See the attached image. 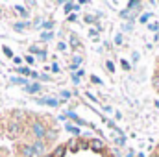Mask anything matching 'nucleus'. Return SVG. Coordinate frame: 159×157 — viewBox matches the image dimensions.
I'll list each match as a JSON object with an SVG mask.
<instances>
[{
    "mask_svg": "<svg viewBox=\"0 0 159 157\" xmlns=\"http://www.w3.org/2000/svg\"><path fill=\"white\" fill-rule=\"evenodd\" d=\"M52 70H54V72H59V65H57V63H54V65H52Z\"/></svg>",
    "mask_w": 159,
    "mask_h": 157,
    "instance_id": "6ab92c4d",
    "label": "nucleus"
},
{
    "mask_svg": "<svg viewBox=\"0 0 159 157\" xmlns=\"http://www.w3.org/2000/svg\"><path fill=\"white\" fill-rule=\"evenodd\" d=\"M44 157H52V155H44Z\"/></svg>",
    "mask_w": 159,
    "mask_h": 157,
    "instance_id": "b1692460",
    "label": "nucleus"
},
{
    "mask_svg": "<svg viewBox=\"0 0 159 157\" xmlns=\"http://www.w3.org/2000/svg\"><path fill=\"white\" fill-rule=\"evenodd\" d=\"M43 26H44V28H46V30H52V26H54V24H52V22H44V24H43Z\"/></svg>",
    "mask_w": 159,
    "mask_h": 157,
    "instance_id": "a211bd4d",
    "label": "nucleus"
},
{
    "mask_svg": "<svg viewBox=\"0 0 159 157\" xmlns=\"http://www.w3.org/2000/svg\"><path fill=\"white\" fill-rule=\"evenodd\" d=\"M2 50H4V52H6V56H9V57H13V52H11V50H9V48H7V46H4V48H2Z\"/></svg>",
    "mask_w": 159,
    "mask_h": 157,
    "instance_id": "dca6fc26",
    "label": "nucleus"
},
{
    "mask_svg": "<svg viewBox=\"0 0 159 157\" xmlns=\"http://www.w3.org/2000/svg\"><path fill=\"white\" fill-rule=\"evenodd\" d=\"M41 89V85L39 83H34V85H28V92H37Z\"/></svg>",
    "mask_w": 159,
    "mask_h": 157,
    "instance_id": "9d476101",
    "label": "nucleus"
},
{
    "mask_svg": "<svg viewBox=\"0 0 159 157\" xmlns=\"http://www.w3.org/2000/svg\"><path fill=\"white\" fill-rule=\"evenodd\" d=\"M26 61H28V65H32L34 63V57L32 56H26Z\"/></svg>",
    "mask_w": 159,
    "mask_h": 157,
    "instance_id": "412c9836",
    "label": "nucleus"
},
{
    "mask_svg": "<svg viewBox=\"0 0 159 157\" xmlns=\"http://www.w3.org/2000/svg\"><path fill=\"white\" fill-rule=\"evenodd\" d=\"M37 102H39V104H46V105H50V107H57V105H59V102L54 100V98H39Z\"/></svg>",
    "mask_w": 159,
    "mask_h": 157,
    "instance_id": "7ed1b4c3",
    "label": "nucleus"
},
{
    "mask_svg": "<svg viewBox=\"0 0 159 157\" xmlns=\"http://www.w3.org/2000/svg\"><path fill=\"white\" fill-rule=\"evenodd\" d=\"M150 157H159V146H157V148H156V152H154V154H152V155H150Z\"/></svg>",
    "mask_w": 159,
    "mask_h": 157,
    "instance_id": "5701e85b",
    "label": "nucleus"
},
{
    "mask_svg": "<svg viewBox=\"0 0 159 157\" xmlns=\"http://www.w3.org/2000/svg\"><path fill=\"white\" fill-rule=\"evenodd\" d=\"M67 131L72 133V135H80V129L76 128V126H72V124H67Z\"/></svg>",
    "mask_w": 159,
    "mask_h": 157,
    "instance_id": "0eeeda50",
    "label": "nucleus"
},
{
    "mask_svg": "<svg viewBox=\"0 0 159 157\" xmlns=\"http://www.w3.org/2000/svg\"><path fill=\"white\" fill-rule=\"evenodd\" d=\"M34 150H35V154L39 155L43 154V150H44V146H43V142H35V146H34Z\"/></svg>",
    "mask_w": 159,
    "mask_h": 157,
    "instance_id": "1a4fd4ad",
    "label": "nucleus"
},
{
    "mask_svg": "<svg viewBox=\"0 0 159 157\" xmlns=\"http://www.w3.org/2000/svg\"><path fill=\"white\" fill-rule=\"evenodd\" d=\"M89 146H91L94 152H102V148H104V142H102L100 139H93V141H89Z\"/></svg>",
    "mask_w": 159,
    "mask_h": 157,
    "instance_id": "f03ea898",
    "label": "nucleus"
},
{
    "mask_svg": "<svg viewBox=\"0 0 159 157\" xmlns=\"http://www.w3.org/2000/svg\"><path fill=\"white\" fill-rule=\"evenodd\" d=\"M80 61H81V57H80V56H76V57H74V67H78Z\"/></svg>",
    "mask_w": 159,
    "mask_h": 157,
    "instance_id": "aec40b11",
    "label": "nucleus"
},
{
    "mask_svg": "<svg viewBox=\"0 0 159 157\" xmlns=\"http://www.w3.org/2000/svg\"><path fill=\"white\" fill-rule=\"evenodd\" d=\"M72 9H78V6H76V4H70V2L65 4V11H67V13H70Z\"/></svg>",
    "mask_w": 159,
    "mask_h": 157,
    "instance_id": "9b49d317",
    "label": "nucleus"
},
{
    "mask_svg": "<svg viewBox=\"0 0 159 157\" xmlns=\"http://www.w3.org/2000/svg\"><path fill=\"white\" fill-rule=\"evenodd\" d=\"M11 83H26V79H22V78H13V79H11Z\"/></svg>",
    "mask_w": 159,
    "mask_h": 157,
    "instance_id": "2eb2a0df",
    "label": "nucleus"
},
{
    "mask_svg": "<svg viewBox=\"0 0 159 157\" xmlns=\"http://www.w3.org/2000/svg\"><path fill=\"white\" fill-rule=\"evenodd\" d=\"M17 70H19V72H20V74H32V72H30V69H28V67H19V69H17Z\"/></svg>",
    "mask_w": 159,
    "mask_h": 157,
    "instance_id": "ddd939ff",
    "label": "nucleus"
},
{
    "mask_svg": "<svg viewBox=\"0 0 159 157\" xmlns=\"http://www.w3.org/2000/svg\"><path fill=\"white\" fill-rule=\"evenodd\" d=\"M30 52H34V54H37L39 57H43V59L46 57V52H44V50H39L37 46H32V48H30Z\"/></svg>",
    "mask_w": 159,
    "mask_h": 157,
    "instance_id": "423d86ee",
    "label": "nucleus"
},
{
    "mask_svg": "<svg viewBox=\"0 0 159 157\" xmlns=\"http://www.w3.org/2000/svg\"><path fill=\"white\" fill-rule=\"evenodd\" d=\"M63 155H65V146H59V148H56L52 157H63Z\"/></svg>",
    "mask_w": 159,
    "mask_h": 157,
    "instance_id": "6e6552de",
    "label": "nucleus"
},
{
    "mask_svg": "<svg viewBox=\"0 0 159 157\" xmlns=\"http://www.w3.org/2000/svg\"><path fill=\"white\" fill-rule=\"evenodd\" d=\"M20 124L19 122H13V124H9V133L11 135H20Z\"/></svg>",
    "mask_w": 159,
    "mask_h": 157,
    "instance_id": "20e7f679",
    "label": "nucleus"
},
{
    "mask_svg": "<svg viewBox=\"0 0 159 157\" xmlns=\"http://www.w3.org/2000/svg\"><path fill=\"white\" fill-rule=\"evenodd\" d=\"M72 81H74V83H80V76H78V74H74V76H72Z\"/></svg>",
    "mask_w": 159,
    "mask_h": 157,
    "instance_id": "4be33fe9",
    "label": "nucleus"
},
{
    "mask_svg": "<svg viewBox=\"0 0 159 157\" xmlns=\"http://www.w3.org/2000/svg\"><path fill=\"white\" fill-rule=\"evenodd\" d=\"M34 133H35V137H39V139H43V137L46 135V129H44V126H43V124H39V122H35V124H34Z\"/></svg>",
    "mask_w": 159,
    "mask_h": 157,
    "instance_id": "f257e3e1",
    "label": "nucleus"
},
{
    "mask_svg": "<svg viewBox=\"0 0 159 157\" xmlns=\"http://www.w3.org/2000/svg\"><path fill=\"white\" fill-rule=\"evenodd\" d=\"M13 28H15V30H17V32H22V30H24V28H26V22H19V24H15V26H13Z\"/></svg>",
    "mask_w": 159,
    "mask_h": 157,
    "instance_id": "f8f14e48",
    "label": "nucleus"
},
{
    "mask_svg": "<svg viewBox=\"0 0 159 157\" xmlns=\"http://www.w3.org/2000/svg\"><path fill=\"white\" fill-rule=\"evenodd\" d=\"M22 155L24 157H37V154H35L34 146H24L22 148Z\"/></svg>",
    "mask_w": 159,
    "mask_h": 157,
    "instance_id": "39448f33",
    "label": "nucleus"
},
{
    "mask_svg": "<svg viewBox=\"0 0 159 157\" xmlns=\"http://www.w3.org/2000/svg\"><path fill=\"white\" fill-rule=\"evenodd\" d=\"M43 39H44V41L52 39V34H50V32H46V34H43Z\"/></svg>",
    "mask_w": 159,
    "mask_h": 157,
    "instance_id": "f3484780",
    "label": "nucleus"
},
{
    "mask_svg": "<svg viewBox=\"0 0 159 157\" xmlns=\"http://www.w3.org/2000/svg\"><path fill=\"white\" fill-rule=\"evenodd\" d=\"M15 9H17V11H19V13L22 15V17H26V15H28V13H26V9H24V7H20V6H17Z\"/></svg>",
    "mask_w": 159,
    "mask_h": 157,
    "instance_id": "4468645a",
    "label": "nucleus"
}]
</instances>
